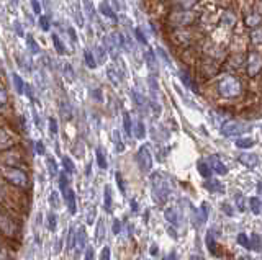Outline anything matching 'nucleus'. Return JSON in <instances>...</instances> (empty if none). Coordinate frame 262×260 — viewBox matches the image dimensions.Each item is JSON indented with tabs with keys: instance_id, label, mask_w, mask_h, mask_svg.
Returning a JSON list of instances; mask_svg holds the SVG:
<instances>
[{
	"instance_id": "nucleus-56",
	"label": "nucleus",
	"mask_w": 262,
	"mask_h": 260,
	"mask_svg": "<svg viewBox=\"0 0 262 260\" xmlns=\"http://www.w3.org/2000/svg\"><path fill=\"white\" fill-rule=\"evenodd\" d=\"M0 102H2V105H5L7 103V92H5V88H0Z\"/></svg>"
},
{
	"instance_id": "nucleus-41",
	"label": "nucleus",
	"mask_w": 262,
	"mask_h": 260,
	"mask_svg": "<svg viewBox=\"0 0 262 260\" xmlns=\"http://www.w3.org/2000/svg\"><path fill=\"white\" fill-rule=\"evenodd\" d=\"M134 34H136V38H138L139 43L144 44V46H148V39H146V36H144V33L141 31V29L136 28V29H134Z\"/></svg>"
},
{
	"instance_id": "nucleus-2",
	"label": "nucleus",
	"mask_w": 262,
	"mask_h": 260,
	"mask_svg": "<svg viewBox=\"0 0 262 260\" xmlns=\"http://www.w3.org/2000/svg\"><path fill=\"white\" fill-rule=\"evenodd\" d=\"M218 92H220V95L225 97V98L237 97L241 93V83L237 82V78L228 76V77L223 78V80H220V83H218Z\"/></svg>"
},
{
	"instance_id": "nucleus-52",
	"label": "nucleus",
	"mask_w": 262,
	"mask_h": 260,
	"mask_svg": "<svg viewBox=\"0 0 262 260\" xmlns=\"http://www.w3.org/2000/svg\"><path fill=\"white\" fill-rule=\"evenodd\" d=\"M35 149H36V152H38V154H40V156L45 154V146H43V142H41V141H38V142H36V144H35Z\"/></svg>"
},
{
	"instance_id": "nucleus-61",
	"label": "nucleus",
	"mask_w": 262,
	"mask_h": 260,
	"mask_svg": "<svg viewBox=\"0 0 262 260\" xmlns=\"http://www.w3.org/2000/svg\"><path fill=\"white\" fill-rule=\"evenodd\" d=\"M131 206H133V211H138V205H136V201H134V200H131Z\"/></svg>"
},
{
	"instance_id": "nucleus-59",
	"label": "nucleus",
	"mask_w": 262,
	"mask_h": 260,
	"mask_svg": "<svg viewBox=\"0 0 262 260\" xmlns=\"http://www.w3.org/2000/svg\"><path fill=\"white\" fill-rule=\"evenodd\" d=\"M164 260H177V254L174 252H169V255H166V257H164Z\"/></svg>"
},
{
	"instance_id": "nucleus-31",
	"label": "nucleus",
	"mask_w": 262,
	"mask_h": 260,
	"mask_svg": "<svg viewBox=\"0 0 262 260\" xmlns=\"http://www.w3.org/2000/svg\"><path fill=\"white\" fill-rule=\"evenodd\" d=\"M76 240H77L76 229H74V228H71V229H69V242H67V249H69V250L76 249Z\"/></svg>"
},
{
	"instance_id": "nucleus-6",
	"label": "nucleus",
	"mask_w": 262,
	"mask_h": 260,
	"mask_svg": "<svg viewBox=\"0 0 262 260\" xmlns=\"http://www.w3.org/2000/svg\"><path fill=\"white\" fill-rule=\"evenodd\" d=\"M262 69V56L259 52H251L247 57V74L249 76H257Z\"/></svg>"
},
{
	"instance_id": "nucleus-46",
	"label": "nucleus",
	"mask_w": 262,
	"mask_h": 260,
	"mask_svg": "<svg viewBox=\"0 0 262 260\" xmlns=\"http://www.w3.org/2000/svg\"><path fill=\"white\" fill-rule=\"evenodd\" d=\"M106 76H108V78L111 80V83H113V85H118V78L115 77V71L111 67L108 69V71H106Z\"/></svg>"
},
{
	"instance_id": "nucleus-34",
	"label": "nucleus",
	"mask_w": 262,
	"mask_h": 260,
	"mask_svg": "<svg viewBox=\"0 0 262 260\" xmlns=\"http://www.w3.org/2000/svg\"><path fill=\"white\" fill-rule=\"evenodd\" d=\"M50 205H51V208L52 209H57L61 206V203H59V196H57V193L56 191H52V193L50 195Z\"/></svg>"
},
{
	"instance_id": "nucleus-55",
	"label": "nucleus",
	"mask_w": 262,
	"mask_h": 260,
	"mask_svg": "<svg viewBox=\"0 0 262 260\" xmlns=\"http://www.w3.org/2000/svg\"><path fill=\"white\" fill-rule=\"evenodd\" d=\"M120 231H121V223L118 219H115L113 221V234L116 235V234H120Z\"/></svg>"
},
{
	"instance_id": "nucleus-19",
	"label": "nucleus",
	"mask_w": 262,
	"mask_h": 260,
	"mask_svg": "<svg viewBox=\"0 0 262 260\" xmlns=\"http://www.w3.org/2000/svg\"><path fill=\"white\" fill-rule=\"evenodd\" d=\"M104 206L106 213H111V188L108 185L105 186V196H104Z\"/></svg>"
},
{
	"instance_id": "nucleus-20",
	"label": "nucleus",
	"mask_w": 262,
	"mask_h": 260,
	"mask_svg": "<svg viewBox=\"0 0 262 260\" xmlns=\"http://www.w3.org/2000/svg\"><path fill=\"white\" fill-rule=\"evenodd\" d=\"M236 146L239 149H249V147L254 146V139L252 137H241V139H236Z\"/></svg>"
},
{
	"instance_id": "nucleus-64",
	"label": "nucleus",
	"mask_w": 262,
	"mask_h": 260,
	"mask_svg": "<svg viewBox=\"0 0 262 260\" xmlns=\"http://www.w3.org/2000/svg\"><path fill=\"white\" fill-rule=\"evenodd\" d=\"M261 131H262V126H261Z\"/></svg>"
},
{
	"instance_id": "nucleus-29",
	"label": "nucleus",
	"mask_w": 262,
	"mask_h": 260,
	"mask_svg": "<svg viewBox=\"0 0 262 260\" xmlns=\"http://www.w3.org/2000/svg\"><path fill=\"white\" fill-rule=\"evenodd\" d=\"M84 56H85V64H87V67L95 69V67H97V61H95L94 54H92L90 51H85V52H84Z\"/></svg>"
},
{
	"instance_id": "nucleus-18",
	"label": "nucleus",
	"mask_w": 262,
	"mask_h": 260,
	"mask_svg": "<svg viewBox=\"0 0 262 260\" xmlns=\"http://www.w3.org/2000/svg\"><path fill=\"white\" fill-rule=\"evenodd\" d=\"M12 78H13V85H15L17 93H20V95H22V93H25L26 85H25V82H23V78L18 76V74H13Z\"/></svg>"
},
{
	"instance_id": "nucleus-49",
	"label": "nucleus",
	"mask_w": 262,
	"mask_h": 260,
	"mask_svg": "<svg viewBox=\"0 0 262 260\" xmlns=\"http://www.w3.org/2000/svg\"><path fill=\"white\" fill-rule=\"evenodd\" d=\"M31 7H33V12H35L36 15L41 13V3L38 2V0H31Z\"/></svg>"
},
{
	"instance_id": "nucleus-27",
	"label": "nucleus",
	"mask_w": 262,
	"mask_h": 260,
	"mask_svg": "<svg viewBox=\"0 0 262 260\" xmlns=\"http://www.w3.org/2000/svg\"><path fill=\"white\" fill-rule=\"evenodd\" d=\"M51 38H52V43H54V48H56L57 54H66V49H64V46H62L59 36H57V34H51Z\"/></svg>"
},
{
	"instance_id": "nucleus-5",
	"label": "nucleus",
	"mask_w": 262,
	"mask_h": 260,
	"mask_svg": "<svg viewBox=\"0 0 262 260\" xmlns=\"http://www.w3.org/2000/svg\"><path fill=\"white\" fill-rule=\"evenodd\" d=\"M249 130H251L249 125H242V123H237V121H228L226 125L221 126V134L226 137H233V136H239Z\"/></svg>"
},
{
	"instance_id": "nucleus-36",
	"label": "nucleus",
	"mask_w": 262,
	"mask_h": 260,
	"mask_svg": "<svg viewBox=\"0 0 262 260\" xmlns=\"http://www.w3.org/2000/svg\"><path fill=\"white\" fill-rule=\"evenodd\" d=\"M105 237V226L104 223H99V226H97V242H102V239Z\"/></svg>"
},
{
	"instance_id": "nucleus-3",
	"label": "nucleus",
	"mask_w": 262,
	"mask_h": 260,
	"mask_svg": "<svg viewBox=\"0 0 262 260\" xmlns=\"http://www.w3.org/2000/svg\"><path fill=\"white\" fill-rule=\"evenodd\" d=\"M3 177H5V180L10 182L12 185L22 186V188H25V186H28V183H30L28 175L23 170L17 169V167H5V169H3Z\"/></svg>"
},
{
	"instance_id": "nucleus-15",
	"label": "nucleus",
	"mask_w": 262,
	"mask_h": 260,
	"mask_svg": "<svg viewBox=\"0 0 262 260\" xmlns=\"http://www.w3.org/2000/svg\"><path fill=\"white\" fill-rule=\"evenodd\" d=\"M197 167H198V172H200V175H202V177H205V179H211V172H213V169L210 167V164H208V162L198 160Z\"/></svg>"
},
{
	"instance_id": "nucleus-14",
	"label": "nucleus",
	"mask_w": 262,
	"mask_h": 260,
	"mask_svg": "<svg viewBox=\"0 0 262 260\" xmlns=\"http://www.w3.org/2000/svg\"><path fill=\"white\" fill-rule=\"evenodd\" d=\"M77 234H79V235H77V240H76V249H77V254H79V252H82L84 249H87V247H85L87 234H85V231L82 229V228L77 231Z\"/></svg>"
},
{
	"instance_id": "nucleus-54",
	"label": "nucleus",
	"mask_w": 262,
	"mask_h": 260,
	"mask_svg": "<svg viewBox=\"0 0 262 260\" xmlns=\"http://www.w3.org/2000/svg\"><path fill=\"white\" fill-rule=\"evenodd\" d=\"M157 52H159V54H161V57L164 59V62H166V64H167V66H169V64H171V59H169V57H167V54H166V52H164V49H162V48H157Z\"/></svg>"
},
{
	"instance_id": "nucleus-33",
	"label": "nucleus",
	"mask_w": 262,
	"mask_h": 260,
	"mask_svg": "<svg viewBox=\"0 0 262 260\" xmlns=\"http://www.w3.org/2000/svg\"><path fill=\"white\" fill-rule=\"evenodd\" d=\"M261 23V15H249V17L246 18V25L247 26H256V25Z\"/></svg>"
},
{
	"instance_id": "nucleus-53",
	"label": "nucleus",
	"mask_w": 262,
	"mask_h": 260,
	"mask_svg": "<svg viewBox=\"0 0 262 260\" xmlns=\"http://www.w3.org/2000/svg\"><path fill=\"white\" fill-rule=\"evenodd\" d=\"M50 130H51L52 134H56V132H57V123H56L54 118H51V120H50Z\"/></svg>"
},
{
	"instance_id": "nucleus-13",
	"label": "nucleus",
	"mask_w": 262,
	"mask_h": 260,
	"mask_svg": "<svg viewBox=\"0 0 262 260\" xmlns=\"http://www.w3.org/2000/svg\"><path fill=\"white\" fill-rule=\"evenodd\" d=\"M205 188L211 193H225V186H223L220 182L215 179H208L205 183Z\"/></svg>"
},
{
	"instance_id": "nucleus-4",
	"label": "nucleus",
	"mask_w": 262,
	"mask_h": 260,
	"mask_svg": "<svg viewBox=\"0 0 262 260\" xmlns=\"http://www.w3.org/2000/svg\"><path fill=\"white\" fill-rule=\"evenodd\" d=\"M136 162L139 165V170H141L143 174H148V172L153 169V156H151V152H149L148 146H141L138 149Z\"/></svg>"
},
{
	"instance_id": "nucleus-23",
	"label": "nucleus",
	"mask_w": 262,
	"mask_h": 260,
	"mask_svg": "<svg viewBox=\"0 0 262 260\" xmlns=\"http://www.w3.org/2000/svg\"><path fill=\"white\" fill-rule=\"evenodd\" d=\"M249 205H251L252 213H254V214H261L262 203H261V200L257 198V196H252V198H249Z\"/></svg>"
},
{
	"instance_id": "nucleus-43",
	"label": "nucleus",
	"mask_w": 262,
	"mask_h": 260,
	"mask_svg": "<svg viewBox=\"0 0 262 260\" xmlns=\"http://www.w3.org/2000/svg\"><path fill=\"white\" fill-rule=\"evenodd\" d=\"M236 206H237V209L239 211H244L246 209V206H244V196L237 193L236 195Z\"/></svg>"
},
{
	"instance_id": "nucleus-50",
	"label": "nucleus",
	"mask_w": 262,
	"mask_h": 260,
	"mask_svg": "<svg viewBox=\"0 0 262 260\" xmlns=\"http://www.w3.org/2000/svg\"><path fill=\"white\" fill-rule=\"evenodd\" d=\"M40 25H41V28L45 29V31H48V29H50V20H48L46 17H41L40 18Z\"/></svg>"
},
{
	"instance_id": "nucleus-25",
	"label": "nucleus",
	"mask_w": 262,
	"mask_h": 260,
	"mask_svg": "<svg viewBox=\"0 0 262 260\" xmlns=\"http://www.w3.org/2000/svg\"><path fill=\"white\" fill-rule=\"evenodd\" d=\"M62 165H64V170L67 172V174H74L76 172L74 162L71 160V157H67V156L62 157Z\"/></svg>"
},
{
	"instance_id": "nucleus-57",
	"label": "nucleus",
	"mask_w": 262,
	"mask_h": 260,
	"mask_svg": "<svg viewBox=\"0 0 262 260\" xmlns=\"http://www.w3.org/2000/svg\"><path fill=\"white\" fill-rule=\"evenodd\" d=\"M92 259H94V249L87 247L85 249V260H92Z\"/></svg>"
},
{
	"instance_id": "nucleus-21",
	"label": "nucleus",
	"mask_w": 262,
	"mask_h": 260,
	"mask_svg": "<svg viewBox=\"0 0 262 260\" xmlns=\"http://www.w3.org/2000/svg\"><path fill=\"white\" fill-rule=\"evenodd\" d=\"M181 80H182V83L185 85L187 88H190V90H197L195 88V83H193V80H192V77L188 76L187 72H181Z\"/></svg>"
},
{
	"instance_id": "nucleus-39",
	"label": "nucleus",
	"mask_w": 262,
	"mask_h": 260,
	"mask_svg": "<svg viewBox=\"0 0 262 260\" xmlns=\"http://www.w3.org/2000/svg\"><path fill=\"white\" fill-rule=\"evenodd\" d=\"M251 39H252V43L262 44V29H256V31H252L251 33Z\"/></svg>"
},
{
	"instance_id": "nucleus-17",
	"label": "nucleus",
	"mask_w": 262,
	"mask_h": 260,
	"mask_svg": "<svg viewBox=\"0 0 262 260\" xmlns=\"http://www.w3.org/2000/svg\"><path fill=\"white\" fill-rule=\"evenodd\" d=\"M205 242H207L208 250H210V252H211L213 255H218V244H216L215 235H213V233H208V234H207Z\"/></svg>"
},
{
	"instance_id": "nucleus-1",
	"label": "nucleus",
	"mask_w": 262,
	"mask_h": 260,
	"mask_svg": "<svg viewBox=\"0 0 262 260\" xmlns=\"http://www.w3.org/2000/svg\"><path fill=\"white\" fill-rule=\"evenodd\" d=\"M151 185H153V200L156 203L162 205L166 203L167 198L172 193V183L166 175L162 174H153L151 177Z\"/></svg>"
},
{
	"instance_id": "nucleus-51",
	"label": "nucleus",
	"mask_w": 262,
	"mask_h": 260,
	"mask_svg": "<svg viewBox=\"0 0 262 260\" xmlns=\"http://www.w3.org/2000/svg\"><path fill=\"white\" fill-rule=\"evenodd\" d=\"M94 219H95V209L90 208V211L87 213V223L92 224V223H94Z\"/></svg>"
},
{
	"instance_id": "nucleus-22",
	"label": "nucleus",
	"mask_w": 262,
	"mask_h": 260,
	"mask_svg": "<svg viewBox=\"0 0 262 260\" xmlns=\"http://www.w3.org/2000/svg\"><path fill=\"white\" fill-rule=\"evenodd\" d=\"M123 128H125V132L126 134H133V125H131V118H130V113H123Z\"/></svg>"
},
{
	"instance_id": "nucleus-60",
	"label": "nucleus",
	"mask_w": 262,
	"mask_h": 260,
	"mask_svg": "<svg viewBox=\"0 0 262 260\" xmlns=\"http://www.w3.org/2000/svg\"><path fill=\"white\" fill-rule=\"evenodd\" d=\"M157 252H159L157 245H156V244H153V245H151V255H157Z\"/></svg>"
},
{
	"instance_id": "nucleus-11",
	"label": "nucleus",
	"mask_w": 262,
	"mask_h": 260,
	"mask_svg": "<svg viewBox=\"0 0 262 260\" xmlns=\"http://www.w3.org/2000/svg\"><path fill=\"white\" fill-rule=\"evenodd\" d=\"M62 195H64V201L67 205V208H69V213L71 214H76L77 211V203H76V193L72 188H67L66 191H62Z\"/></svg>"
},
{
	"instance_id": "nucleus-12",
	"label": "nucleus",
	"mask_w": 262,
	"mask_h": 260,
	"mask_svg": "<svg viewBox=\"0 0 262 260\" xmlns=\"http://www.w3.org/2000/svg\"><path fill=\"white\" fill-rule=\"evenodd\" d=\"M164 216H166V219L171 223V226H174V228H179V226H181V213H179L177 208H167L164 211Z\"/></svg>"
},
{
	"instance_id": "nucleus-58",
	"label": "nucleus",
	"mask_w": 262,
	"mask_h": 260,
	"mask_svg": "<svg viewBox=\"0 0 262 260\" xmlns=\"http://www.w3.org/2000/svg\"><path fill=\"white\" fill-rule=\"evenodd\" d=\"M15 29H17V34H18V36H25V33H23V29H22V26H20V23H15Z\"/></svg>"
},
{
	"instance_id": "nucleus-44",
	"label": "nucleus",
	"mask_w": 262,
	"mask_h": 260,
	"mask_svg": "<svg viewBox=\"0 0 262 260\" xmlns=\"http://www.w3.org/2000/svg\"><path fill=\"white\" fill-rule=\"evenodd\" d=\"M115 179H116V183H118V186H120V191L121 193H125V182H123V179H121V174L120 172H116L115 174Z\"/></svg>"
},
{
	"instance_id": "nucleus-48",
	"label": "nucleus",
	"mask_w": 262,
	"mask_h": 260,
	"mask_svg": "<svg viewBox=\"0 0 262 260\" xmlns=\"http://www.w3.org/2000/svg\"><path fill=\"white\" fill-rule=\"evenodd\" d=\"M221 209H223V213L228 214V216H233V214H235V211H233V208H231V206L228 205V203H223V205H221Z\"/></svg>"
},
{
	"instance_id": "nucleus-32",
	"label": "nucleus",
	"mask_w": 262,
	"mask_h": 260,
	"mask_svg": "<svg viewBox=\"0 0 262 260\" xmlns=\"http://www.w3.org/2000/svg\"><path fill=\"white\" fill-rule=\"evenodd\" d=\"M48 169H50L51 177H56L57 175V165H56L54 157H48Z\"/></svg>"
},
{
	"instance_id": "nucleus-45",
	"label": "nucleus",
	"mask_w": 262,
	"mask_h": 260,
	"mask_svg": "<svg viewBox=\"0 0 262 260\" xmlns=\"http://www.w3.org/2000/svg\"><path fill=\"white\" fill-rule=\"evenodd\" d=\"M133 95H134V100H136V105L138 106H144V105H146V100L143 98V95H139L138 92H133Z\"/></svg>"
},
{
	"instance_id": "nucleus-16",
	"label": "nucleus",
	"mask_w": 262,
	"mask_h": 260,
	"mask_svg": "<svg viewBox=\"0 0 262 260\" xmlns=\"http://www.w3.org/2000/svg\"><path fill=\"white\" fill-rule=\"evenodd\" d=\"M133 134L138 137V139H144V136H146V126H144L143 120H138L136 125L133 126Z\"/></svg>"
},
{
	"instance_id": "nucleus-30",
	"label": "nucleus",
	"mask_w": 262,
	"mask_h": 260,
	"mask_svg": "<svg viewBox=\"0 0 262 260\" xmlns=\"http://www.w3.org/2000/svg\"><path fill=\"white\" fill-rule=\"evenodd\" d=\"M262 247V240L257 234H252L251 235V249L252 250H261Z\"/></svg>"
},
{
	"instance_id": "nucleus-37",
	"label": "nucleus",
	"mask_w": 262,
	"mask_h": 260,
	"mask_svg": "<svg viewBox=\"0 0 262 260\" xmlns=\"http://www.w3.org/2000/svg\"><path fill=\"white\" fill-rule=\"evenodd\" d=\"M146 57H148V66H149V69H151V71H157V64L154 62V61H156V59H154V52L149 51Z\"/></svg>"
},
{
	"instance_id": "nucleus-40",
	"label": "nucleus",
	"mask_w": 262,
	"mask_h": 260,
	"mask_svg": "<svg viewBox=\"0 0 262 260\" xmlns=\"http://www.w3.org/2000/svg\"><path fill=\"white\" fill-rule=\"evenodd\" d=\"M26 41H28V46H30V51H31L33 54H36L38 51H40V48H38V44L35 43L33 36H26Z\"/></svg>"
},
{
	"instance_id": "nucleus-26",
	"label": "nucleus",
	"mask_w": 262,
	"mask_h": 260,
	"mask_svg": "<svg viewBox=\"0 0 262 260\" xmlns=\"http://www.w3.org/2000/svg\"><path fill=\"white\" fill-rule=\"evenodd\" d=\"M100 12L105 15V17H108V18H116V15L113 10L110 8V5L106 3V2H102L100 3Z\"/></svg>"
},
{
	"instance_id": "nucleus-62",
	"label": "nucleus",
	"mask_w": 262,
	"mask_h": 260,
	"mask_svg": "<svg viewBox=\"0 0 262 260\" xmlns=\"http://www.w3.org/2000/svg\"><path fill=\"white\" fill-rule=\"evenodd\" d=\"M190 260H205L203 257H200V255H192L190 257Z\"/></svg>"
},
{
	"instance_id": "nucleus-42",
	"label": "nucleus",
	"mask_w": 262,
	"mask_h": 260,
	"mask_svg": "<svg viewBox=\"0 0 262 260\" xmlns=\"http://www.w3.org/2000/svg\"><path fill=\"white\" fill-rule=\"evenodd\" d=\"M113 136H115V146H116V152H123V149H125V146H123V142H121V139H120V134L118 132H113Z\"/></svg>"
},
{
	"instance_id": "nucleus-28",
	"label": "nucleus",
	"mask_w": 262,
	"mask_h": 260,
	"mask_svg": "<svg viewBox=\"0 0 262 260\" xmlns=\"http://www.w3.org/2000/svg\"><path fill=\"white\" fill-rule=\"evenodd\" d=\"M237 244L242 245V247H246V249H251V239L247 237V234H244V233H241L239 235H237Z\"/></svg>"
},
{
	"instance_id": "nucleus-63",
	"label": "nucleus",
	"mask_w": 262,
	"mask_h": 260,
	"mask_svg": "<svg viewBox=\"0 0 262 260\" xmlns=\"http://www.w3.org/2000/svg\"><path fill=\"white\" fill-rule=\"evenodd\" d=\"M239 260H246V259H242V257H241V259H239Z\"/></svg>"
},
{
	"instance_id": "nucleus-10",
	"label": "nucleus",
	"mask_w": 262,
	"mask_h": 260,
	"mask_svg": "<svg viewBox=\"0 0 262 260\" xmlns=\"http://www.w3.org/2000/svg\"><path fill=\"white\" fill-rule=\"evenodd\" d=\"M193 18H195V15L192 12H176L171 17V20L176 25H187V23H190Z\"/></svg>"
},
{
	"instance_id": "nucleus-38",
	"label": "nucleus",
	"mask_w": 262,
	"mask_h": 260,
	"mask_svg": "<svg viewBox=\"0 0 262 260\" xmlns=\"http://www.w3.org/2000/svg\"><path fill=\"white\" fill-rule=\"evenodd\" d=\"M59 186H61V191H66L69 188V179H67L66 174H61L59 177Z\"/></svg>"
},
{
	"instance_id": "nucleus-35",
	"label": "nucleus",
	"mask_w": 262,
	"mask_h": 260,
	"mask_svg": "<svg viewBox=\"0 0 262 260\" xmlns=\"http://www.w3.org/2000/svg\"><path fill=\"white\" fill-rule=\"evenodd\" d=\"M48 228H50L51 231H56V228H57V218H56L54 213L48 214Z\"/></svg>"
},
{
	"instance_id": "nucleus-7",
	"label": "nucleus",
	"mask_w": 262,
	"mask_h": 260,
	"mask_svg": "<svg viewBox=\"0 0 262 260\" xmlns=\"http://www.w3.org/2000/svg\"><path fill=\"white\" fill-rule=\"evenodd\" d=\"M2 231H3V234L8 235V237H13V235L18 233V224L12 218H8L7 211L2 213Z\"/></svg>"
},
{
	"instance_id": "nucleus-9",
	"label": "nucleus",
	"mask_w": 262,
	"mask_h": 260,
	"mask_svg": "<svg viewBox=\"0 0 262 260\" xmlns=\"http://www.w3.org/2000/svg\"><path fill=\"white\" fill-rule=\"evenodd\" d=\"M237 159H239L241 164L244 167H247V169H254V167L259 164V157H257L256 154H252V152H242Z\"/></svg>"
},
{
	"instance_id": "nucleus-47",
	"label": "nucleus",
	"mask_w": 262,
	"mask_h": 260,
	"mask_svg": "<svg viewBox=\"0 0 262 260\" xmlns=\"http://www.w3.org/2000/svg\"><path fill=\"white\" fill-rule=\"evenodd\" d=\"M100 260H110V247H105L102 249V252H100Z\"/></svg>"
},
{
	"instance_id": "nucleus-24",
	"label": "nucleus",
	"mask_w": 262,
	"mask_h": 260,
	"mask_svg": "<svg viewBox=\"0 0 262 260\" xmlns=\"http://www.w3.org/2000/svg\"><path fill=\"white\" fill-rule=\"evenodd\" d=\"M95 154H97V164H99L100 169H106V159H105V154H104V151H102V147H97V151H95Z\"/></svg>"
},
{
	"instance_id": "nucleus-8",
	"label": "nucleus",
	"mask_w": 262,
	"mask_h": 260,
	"mask_svg": "<svg viewBox=\"0 0 262 260\" xmlns=\"http://www.w3.org/2000/svg\"><path fill=\"white\" fill-rule=\"evenodd\" d=\"M207 162L210 164V167L213 169V172H215V174H218V175H226L228 174V167L223 164L221 159L218 156H210Z\"/></svg>"
}]
</instances>
